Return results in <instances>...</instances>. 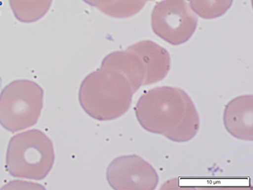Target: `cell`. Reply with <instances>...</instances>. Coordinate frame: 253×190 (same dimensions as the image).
I'll return each instance as SVG.
<instances>
[{"label": "cell", "instance_id": "obj_3", "mask_svg": "<svg viewBox=\"0 0 253 190\" xmlns=\"http://www.w3.org/2000/svg\"><path fill=\"white\" fill-rule=\"evenodd\" d=\"M55 154L50 138L34 129L11 138L6 152V169L11 176L42 180L54 165Z\"/></svg>", "mask_w": 253, "mask_h": 190}, {"label": "cell", "instance_id": "obj_5", "mask_svg": "<svg viewBox=\"0 0 253 190\" xmlns=\"http://www.w3.org/2000/svg\"><path fill=\"white\" fill-rule=\"evenodd\" d=\"M198 22L187 0H163L152 11L153 31L172 45L186 43L196 31Z\"/></svg>", "mask_w": 253, "mask_h": 190}, {"label": "cell", "instance_id": "obj_8", "mask_svg": "<svg viewBox=\"0 0 253 190\" xmlns=\"http://www.w3.org/2000/svg\"><path fill=\"white\" fill-rule=\"evenodd\" d=\"M136 53L144 65V86L162 81L170 68V56L166 49L151 41H143L128 48Z\"/></svg>", "mask_w": 253, "mask_h": 190}, {"label": "cell", "instance_id": "obj_12", "mask_svg": "<svg viewBox=\"0 0 253 190\" xmlns=\"http://www.w3.org/2000/svg\"><path fill=\"white\" fill-rule=\"evenodd\" d=\"M191 9L206 20L218 18L232 6L233 0H189Z\"/></svg>", "mask_w": 253, "mask_h": 190}, {"label": "cell", "instance_id": "obj_1", "mask_svg": "<svg viewBox=\"0 0 253 190\" xmlns=\"http://www.w3.org/2000/svg\"><path fill=\"white\" fill-rule=\"evenodd\" d=\"M135 113L143 129L178 143L191 141L200 128L192 99L176 87L162 86L146 92L138 100Z\"/></svg>", "mask_w": 253, "mask_h": 190}, {"label": "cell", "instance_id": "obj_13", "mask_svg": "<svg viewBox=\"0 0 253 190\" xmlns=\"http://www.w3.org/2000/svg\"><path fill=\"white\" fill-rule=\"evenodd\" d=\"M145 1H152V0H145Z\"/></svg>", "mask_w": 253, "mask_h": 190}, {"label": "cell", "instance_id": "obj_10", "mask_svg": "<svg viewBox=\"0 0 253 190\" xmlns=\"http://www.w3.org/2000/svg\"><path fill=\"white\" fill-rule=\"evenodd\" d=\"M88 5L114 18H127L143 9L145 0H83Z\"/></svg>", "mask_w": 253, "mask_h": 190}, {"label": "cell", "instance_id": "obj_7", "mask_svg": "<svg viewBox=\"0 0 253 190\" xmlns=\"http://www.w3.org/2000/svg\"><path fill=\"white\" fill-rule=\"evenodd\" d=\"M253 95L236 97L225 106L224 124L232 136L240 140L253 141Z\"/></svg>", "mask_w": 253, "mask_h": 190}, {"label": "cell", "instance_id": "obj_2", "mask_svg": "<svg viewBox=\"0 0 253 190\" xmlns=\"http://www.w3.org/2000/svg\"><path fill=\"white\" fill-rule=\"evenodd\" d=\"M134 94L130 83L123 75L102 65L82 81L79 99L88 116L99 121H107L119 118L128 111Z\"/></svg>", "mask_w": 253, "mask_h": 190}, {"label": "cell", "instance_id": "obj_6", "mask_svg": "<svg viewBox=\"0 0 253 190\" xmlns=\"http://www.w3.org/2000/svg\"><path fill=\"white\" fill-rule=\"evenodd\" d=\"M106 178L115 190H154L159 182L154 167L136 154L113 160L108 167Z\"/></svg>", "mask_w": 253, "mask_h": 190}, {"label": "cell", "instance_id": "obj_9", "mask_svg": "<svg viewBox=\"0 0 253 190\" xmlns=\"http://www.w3.org/2000/svg\"><path fill=\"white\" fill-rule=\"evenodd\" d=\"M102 65L113 68L129 82L136 93L144 86L146 70L139 56L128 48L124 51H115L108 54Z\"/></svg>", "mask_w": 253, "mask_h": 190}, {"label": "cell", "instance_id": "obj_4", "mask_svg": "<svg viewBox=\"0 0 253 190\" xmlns=\"http://www.w3.org/2000/svg\"><path fill=\"white\" fill-rule=\"evenodd\" d=\"M43 90L38 83L21 79L0 94V124L15 133L35 125L43 109Z\"/></svg>", "mask_w": 253, "mask_h": 190}, {"label": "cell", "instance_id": "obj_11", "mask_svg": "<svg viewBox=\"0 0 253 190\" xmlns=\"http://www.w3.org/2000/svg\"><path fill=\"white\" fill-rule=\"evenodd\" d=\"M9 2L15 17L26 24L41 20L52 4V0H9Z\"/></svg>", "mask_w": 253, "mask_h": 190}]
</instances>
